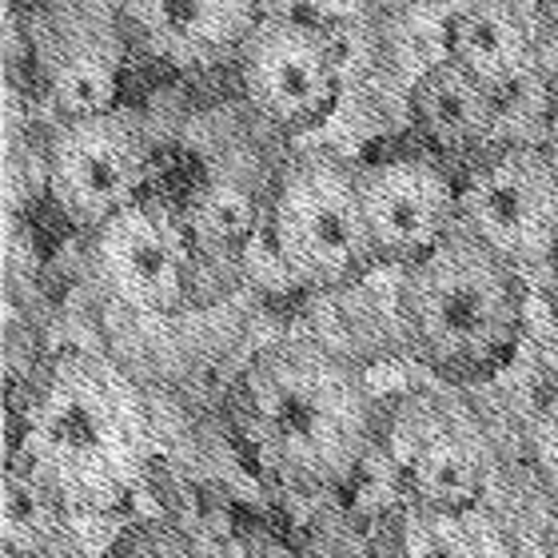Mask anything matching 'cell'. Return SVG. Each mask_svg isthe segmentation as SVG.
<instances>
[{"label": "cell", "mask_w": 558, "mask_h": 558, "mask_svg": "<svg viewBox=\"0 0 558 558\" xmlns=\"http://www.w3.org/2000/svg\"><path fill=\"white\" fill-rule=\"evenodd\" d=\"M235 439L291 490H336L379 435L367 375L315 339H276L235 375L228 396Z\"/></svg>", "instance_id": "6da1fadb"}, {"label": "cell", "mask_w": 558, "mask_h": 558, "mask_svg": "<svg viewBox=\"0 0 558 558\" xmlns=\"http://www.w3.org/2000/svg\"><path fill=\"white\" fill-rule=\"evenodd\" d=\"M403 343L447 384L490 379L526 327L523 271L454 228L435 252L403 268L396 291Z\"/></svg>", "instance_id": "7a4b0ae2"}, {"label": "cell", "mask_w": 558, "mask_h": 558, "mask_svg": "<svg viewBox=\"0 0 558 558\" xmlns=\"http://www.w3.org/2000/svg\"><path fill=\"white\" fill-rule=\"evenodd\" d=\"M144 411L132 384L96 355L69 351L45 372L28 408L24 447L57 490H100L144 459Z\"/></svg>", "instance_id": "3957f363"}, {"label": "cell", "mask_w": 558, "mask_h": 558, "mask_svg": "<svg viewBox=\"0 0 558 558\" xmlns=\"http://www.w3.org/2000/svg\"><path fill=\"white\" fill-rule=\"evenodd\" d=\"M264 240L276 268L303 291H343L379 264L360 204L355 163L303 151L271 175Z\"/></svg>", "instance_id": "277c9868"}, {"label": "cell", "mask_w": 558, "mask_h": 558, "mask_svg": "<svg viewBox=\"0 0 558 558\" xmlns=\"http://www.w3.org/2000/svg\"><path fill=\"white\" fill-rule=\"evenodd\" d=\"M228 69L247 117L276 136H312L339 112L355 60L336 28L264 9Z\"/></svg>", "instance_id": "5b68a950"}, {"label": "cell", "mask_w": 558, "mask_h": 558, "mask_svg": "<svg viewBox=\"0 0 558 558\" xmlns=\"http://www.w3.org/2000/svg\"><path fill=\"white\" fill-rule=\"evenodd\" d=\"M151 136L136 108L112 105L84 117L48 120L40 180L52 208L76 228L96 232L148 192Z\"/></svg>", "instance_id": "8992f818"}, {"label": "cell", "mask_w": 558, "mask_h": 558, "mask_svg": "<svg viewBox=\"0 0 558 558\" xmlns=\"http://www.w3.org/2000/svg\"><path fill=\"white\" fill-rule=\"evenodd\" d=\"M459 228L519 271L558 256V151L499 140L459 172Z\"/></svg>", "instance_id": "52a82bcc"}, {"label": "cell", "mask_w": 558, "mask_h": 558, "mask_svg": "<svg viewBox=\"0 0 558 558\" xmlns=\"http://www.w3.org/2000/svg\"><path fill=\"white\" fill-rule=\"evenodd\" d=\"M129 45L117 0H36L24 21V48L48 120L120 105Z\"/></svg>", "instance_id": "ba28073f"}, {"label": "cell", "mask_w": 558, "mask_h": 558, "mask_svg": "<svg viewBox=\"0 0 558 558\" xmlns=\"http://www.w3.org/2000/svg\"><path fill=\"white\" fill-rule=\"evenodd\" d=\"M88 264L96 283L136 315H180L196 291V244L184 204L144 192L88 232Z\"/></svg>", "instance_id": "9c48e42d"}, {"label": "cell", "mask_w": 558, "mask_h": 558, "mask_svg": "<svg viewBox=\"0 0 558 558\" xmlns=\"http://www.w3.org/2000/svg\"><path fill=\"white\" fill-rule=\"evenodd\" d=\"M391 459L411 502L427 514L471 511L490 483L487 435L451 399H408L391 423Z\"/></svg>", "instance_id": "30bf717a"}, {"label": "cell", "mask_w": 558, "mask_h": 558, "mask_svg": "<svg viewBox=\"0 0 558 558\" xmlns=\"http://www.w3.org/2000/svg\"><path fill=\"white\" fill-rule=\"evenodd\" d=\"M355 184L379 264L411 268L459 228V175L427 151L355 163Z\"/></svg>", "instance_id": "8fae6325"}, {"label": "cell", "mask_w": 558, "mask_h": 558, "mask_svg": "<svg viewBox=\"0 0 558 558\" xmlns=\"http://www.w3.org/2000/svg\"><path fill=\"white\" fill-rule=\"evenodd\" d=\"M132 45L180 72L232 64L264 16V0H117Z\"/></svg>", "instance_id": "7c38bea8"}, {"label": "cell", "mask_w": 558, "mask_h": 558, "mask_svg": "<svg viewBox=\"0 0 558 558\" xmlns=\"http://www.w3.org/2000/svg\"><path fill=\"white\" fill-rule=\"evenodd\" d=\"M439 52L499 96L538 76L535 0H475L439 21Z\"/></svg>", "instance_id": "4fadbf2b"}, {"label": "cell", "mask_w": 558, "mask_h": 558, "mask_svg": "<svg viewBox=\"0 0 558 558\" xmlns=\"http://www.w3.org/2000/svg\"><path fill=\"white\" fill-rule=\"evenodd\" d=\"M408 117L442 156H478L502 140V96L451 57H430L408 84Z\"/></svg>", "instance_id": "5bb4252c"}, {"label": "cell", "mask_w": 558, "mask_h": 558, "mask_svg": "<svg viewBox=\"0 0 558 558\" xmlns=\"http://www.w3.org/2000/svg\"><path fill=\"white\" fill-rule=\"evenodd\" d=\"M271 180H252L240 168H211L184 199V220L199 264H240L268 223Z\"/></svg>", "instance_id": "9a60e30c"}, {"label": "cell", "mask_w": 558, "mask_h": 558, "mask_svg": "<svg viewBox=\"0 0 558 558\" xmlns=\"http://www.w3.org/2000/svg\"><path fill=\"white\" fill-rule=\"evenodd\" d=\"M519 442H523V459L531 466V475L558 499V387L526 411Z\"/></svg>", "instance_id": "2e32d148"}, {"label": "cell", "mask_w": 558, "mask_h": 558, "mask_svg": "<svg viewBox=\"0 0 558 558\" xmlns=\"http://www.w3.org/2000/svg\"><path fill=\"white\" fill-rule=\"evenodd\" d=\"M105 558H204L196 538L163 519H144V523L124 526Z\"/></svg>", "instance_id": "e0dca14e"}, {"label": "cell", "mask_w": 558, "mask_h": 558, "mask_svg": "<svg viewBox=\"0 0 558 558\" xmlns=\"http://www.w3.org/2000/svg\"><path fill=\"white\" fill-rule=\"evenodd\" d=\"M418 4H427V9H435L439 16H447V12L463 9V4H475V0H418Z\"/></svg>", "instance_id": "ac0fdd59"}, {"label": "cell", "mask_w": 558, "mask_h": 558, "mask_svg": "<svg viewBox=\"0 0 558 558\" xmlns=\"http://www.w3.org/2000/svg\"><path fill=\"white\" fill-rule=\"evenodd\" d=\"M547 558H558V507L547 523Z\"/></svg>", "instance_id": "d6986e66"}, {"label": "cell", "mask_w": 558, "mask_h": 558, "mask_svg": "<svg viewBox=\"0 0 558 558\" xmlns=\"http://www.w3.org/2000/svg\"><path fill=\"white\" fill-rule=\"evenodd\" d=\"M535 4H543V0H535Z\"/></svg>", "instance_id": "ffe728a7"}]
</instances>
